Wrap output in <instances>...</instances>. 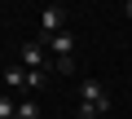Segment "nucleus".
<instances>
[{"mask_svg":"<svg viewBox=\"0 0 132 119\" xmlns=\"http://www.w3.org/2000/svg\"><path fill=\"white\" fill-rule=\"evenodd\" d=\"M18 119H40V106H35L31 97H22V101H18Z\"/></svg>","mask_w":132,"mask_h":119,"instance_id":"8","label":"nucleus"},{"mask_svg":"<svg viewBox=\"0 0 132 119\" xmlns=\"http://www.w3.org/2000/svg\"><path fill=\"white\" fill-rule=\"evenodd\" d=\"M48 49H53V57H71V53H75V35H71V31L48 35Z\"/></svg>","mask_w":132,"mask_h":119,"instance_id":"4","label":"nucleus"},{"mask_svg":"<svg viewBox=\"0 0 132 119\" xmlns=\"http://www.w3.org/2000/svg\"><path fill=\"white\" fill-rule=\"evenodd\" d=\"M123 18H132V0H128V5H123Z\"/></svg>","mask_w":132,"mask_h":119,"instance_id":"10","label":"nucleus"},{"mask_svg":"<svg viewBox=\"0 0 132 119\" xmlns=\"http://www.w3.org/2000/svg\"><path fill=\"white\" fill-rule=\"evenodd\" d=\"M5 84H9V88H18V93H27V66H18V62H13V66H5Z\"/></svg>","mask_w":132,"mask_h":119,"instance_id":"5","label":"nucleus"},{"mask_svg":"<svg viewBox=\"0 0 132 119\" xmlns=\"http://www.w3.org/2000/svg\"><path fill=\"white\" fill-rule=\"evenodd\" d=\"M40 31H44V40H48V35H62V31H66V9H62V5H48V9L40 13Z\"/></svg>","mask_w":132,"mask_h":119,"instance_id":"3","label":"nucleus"},{"mask_svg":"<svg viewBox=\"0 0 132 119\" xmlns=\"http://www.w3.org/2000/svg\"><path fill=\"white\" fill-rule=\"evenodd\" d=\"M53 71L57 75H75V57H53Z\"/></svg>","mask_w":132,"mask_h":119,"instance_id":"9","label":"nucleus"},{"mask_svg":"<svg viewBox=\"0 0 132 119\" xmlns=\"http://www.w3.org/2000/svg\"><path fill=\"white\" fill-rule=\"evenodd\" d=\"M18 66H27V71H48V66H53V57L44 53V40L18 44Z\"/></svg>","mask_w":132,"mask_h":119,"instance_id":"2","label":"nucleus"},{"mask_svg":"<svg viewBox=\"0 0 132 119\" xmlns=\"http://www.w3.org/2000/svg\"><path fill=\"white\" fill-rule=\"evenodd\" d=\"M44 80H48V71H27V93H40Z\"/></svg>","mask_w":132,"mask_h":119,"instance_id":"7","label":"nucleus"},{"mask_svg":"<svg viewBox=\"0 0 132 119\" xmlns=\"http://www.w3.org/2000/svg\"><path fill=\"white\" fill-rule=\"evenodd\" d=\"M0 119H18V97L13 93H0Z\"/></svg>","mask_w":132,"mask_h":119,"instance_id":"6","label":"nucleus"},{"mask_svg":"<svg viewBox=\"0 0 132 119\" xmlns=\"http://www.w3.org/2000/svg\"><path fill=\"white\" fill-rule=\"evenodd\" d=\"M110 106L114 101H110V93H106L101 80H84L79 84V119H101Z\"/></svg>","mask_w":132,"mask_h":119,"instance_id":"1","label":"nucleus"}]
</instances>
